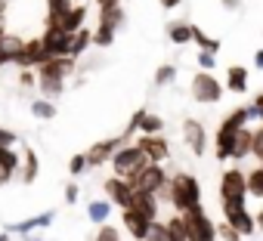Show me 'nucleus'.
<instances>
[{
	"instance_id": "f257e3e1",
	"label": "nucleus",
	"mask_w": 263,
	"mask_h": 241,
	"mask_svg": "<svg viewBox=\"0 0 263 241\" xmlns=\"http://www.w3.org/2000/svg\"><path fill=\"white\" fill-rule=\"evenodd\" d=\"M251 120H257V111L254 105H238L235 111H229L223 117V124L217 127V136H214V158L217 161H229L232 158V146H235V136L238 130H245Z\"/></svg>"
},
{
	"instance_id": "f03ea898",
	"label": "nucleus",
	"mask_w": 263,
	"mask_h": 241,
	"mask_svg": "<svg viewBox=\"0 0 263 241\" xmlns=\"http://www.w3.org/2000/svg\"><path fill=\"white\" fill-rule=\"evenodd\" d=\"M167 198L174 204L177 213H189V210H198L201 207V186L192 173L180 170L171 176V186H167Z\"/></svg>"
},
{
	"instance_id": "7ed1b4c3",
	"label": "nucleus",
	"mask_w": 263,
	"mask_h": 241,
	"mask_svg": "<svg viewBox=\"0 0 263 241\" xmlns=\"http://www.w3.org/2000/svg\"><path fill=\"white\" fill-rule=\"evenodd\" d=\"M152 161L146 158V152L137 146V143H127V146H121L115 155H111V170H115V176H121V179H137L146 167H149Z\"/></svg>"
},
{
	"instance_id": "20e7f679",
	"label": "nucleus",
	"mask_w": 263,
	"mask_h": 241,
	"mask_svg": "<svg viewBox=\"0 0 263 241\" xmlns=\"http://www.w3.org/2000/svg\"><path fill=\"white\" fill-rule=\"evenodd\" d=\"M130 186H134V192L140 195H167V186H171V176L161 164H149L137 179H130Z\"/></svg>"
},
{
	"instance_id": "39448f33",
	"label": "nucleus",
	"mask_w": 263,
	"mask_h": 241,
	"mask_svg": "<svg viewBox=\"0 0 263 241\" xmlns=\"http://www.w3.org/2000/svg\"><path fill=\"white\" fill-rule=\"evenodd\" d=\"M180 216H183V226H186V238L189 241H217V223L208 216L204 207L189 210V213H180Z\"/></svg>"
},
{
	"instance_id": "423d86ee",
	"label": "nucleus",
	"mask_w": 263,
	"mask_h": 241,
	"mask_svg": "<svg viewBox=\"0 0 263 241\" xmlns=\"http://www.w3.org/2000/svg\"><path fill=\"white\" fill-rule=\"evenodd\" d=\"M226 93V84H220L214 77V71H198L192 77V99L201 102V105H217Z\"/></svg>"
},
{
	"instance_id": "0eeeda50",
	"label": "nucleus",
	"mask_w": 263,
	"mask_h": 241,
	"mask_svg": "<svg viewBox=\"0 0 263 241\" xmlns=\"http://www.w3.org/2000/svg\"><path fill=\"white\" fill-rule=\"evenodd\" d=\"M223 219L229 226H235L241 232V238L257 232V216L245 207V201H223Z\"/></svg>"
},
{
	"instance_id": "6e6552de",
	"label": "nucleus",
	"mask_w": 263,
	"mask_h": 241,
	"mask_svg": "<svg viewBox=\"0 0 263 241\" xmlns=\"http://www.w3.org/2000/svg\"><path fill=\"white\" fill-rule=\"evenodd\" d=\"M220 198L223 201H245L248 198V173H241L238 167L223 170V176H220Z\"/></svg>"
},
{
	"instance_id": "1a4fd4ad",
	"label": "nucleus",
	"mask_w": 263,
	"mask_h": 241,
	"mask_svg": "<svg viewBox=\"0 0 263 241\" xmlns=\"http://www.w3.org/2000/svg\"><path fill=\"white\" fill-rule=\"evenodd\" d=\"M127 133H121V136H108V139H99V143H93L84 155H87V170L90 167H99V164H105V161H111V155L121 149V146H127Z\"/></svg>"
},
{
	"instance_id": "9d476101",
	"label": "nucleus",
	"mask_w": 263,
	"mask_h": 241,
	"mask_svg": "<svg viewBox=\"0 0 263 241\" xmlns=\"http://www.w3.org/2000/svg\"><path fill=\"white\" fill-rule=\"evenodd\" d=\"M41 41H44V50H47L53 59H59V56H71V41H74V34L62 31L59 25H44Z\"/></svg>"
},
{
	"instance_id": "9b49d317",
	"label": "nucleus",
	"mask_w": 263,
	"mask_h": 241,
	"mask_svg": "<svg viewBox=\"0 0 263 241\" xmlns=\"http://www.w3.org/2000/svg\"><path fill=\"white\" fill-rule=\"evenodd\" d=\"M102 189H105V195H108V201H111L115 207H121V210H130V207H134L137 192H134V186H130L127 179H121V176H108V179L102 183Z\"/></svg>"
},
{
	"instance_id": "f8f14e48",
	"label": "nucleus",
	"mask_w": 263,
	"mask_h": 241,
	"mask_svg": "<svg viewBox=\"0 0 263 241\" xmlns=\"http://www.w3.org/2000/svg\"><path fill=\"white\" fill-rule=\"evenodd\" d=\"M183 143H186V149L195 158H201L208 152V130H204L201 120H195V117H186L183 120Z\"/></svg>"
},
{
	"instance_id": "ddd939ff",
	"label": "nucleus",
	"mask_w": 263,
	"mask_h": 241,
	"mask_svg": "<svg viewBox=\"0 0 263 241\" xmlns=\"http://www.w3.org/2000/svg\"><path fill=\"white\" fill-rule=\"evenodd\" d=\"M50 59H53V56L44 50V41H41V37H28V41H25V50H22V56H19L16 65H19L22 71H37V68L47 65Z\"/></svg>"
},
{
	"instance_id": "4468645a",
	"label": "nucleus",
	"mask_w": 263,
	"mask_h": 241,
	"mask_svg": "<svg viewBox=\"0 0 263 241\" xmlns=\"http://www.w3.org/2000/svg\"><path fill=\"white\" fill-rule=\"evenodd\" d=\"M137 146L146 152V158H149L152 164H161V161L171 158V143L164 139V133H161V136H143V133H140Z\"/></svg>"
},
{
	"instance_id": "2eb2a0df",
	"label": "nucleus",
	"mask_w": 263,
	"mask_h": 241,
	"mask_svg": "<svg viewBox=\"0 0 263 241\" xmlns=\"http://www.w3.org/2000/svg\"><path fill=\"white\" fill-rule=\"evenodd\" d=\"M121 223H124V229L130 232V238H134V241H146L149 232H152V219H146V216L137 213L134 207H130V210H121Z\"/></svg>"
},
{
	"instance_id": "dca6fc26",
	"label": "nucleus",
	"mask_w": 263,
	"mask_h": 241,
	"mask_svg": "<svg viewBox=\"0 0 263 241\" xmlns=\"http://www.w3.org/2000/svg\"><path fill=\"white\" fill-rule=\"evenodd\" d=\"M74 68H78V59H71V56H59V59H50L47 65H41V68H37V77H56V81H65V77L74 74Z\"/></svg>"
},
{
	"instance_id": "f3484780",
	"label": "nucleus",
	"mask_w": 263,
	"mask_h": 241,
	"mask_svg": "<svg viewBox=\"0 0 263 241\" xmlns=\"http://www.w3.org/2000/svg\"><path fill=\"white\" fill-rule=\"evenodd\" d=\"M22 50H25V37H19L16 31H10L4 41H0V68H4V65H16L19 56H22Z\"/></svg>"
},
{
	"instance_id": "a211bd4d",
	"label": "nucleus",
	"mask_w": 263,
	"mask_h": 241,
	"mask_svg": "<svg viewBox=\"0 0 263 241\" xmlns=\"http://www.w3.org/2000/svg\"><path fill=\"white\" fill-rule=\"evenodd\" d=\"M19 161H22V155H16L7 146H0V186H7L19 173Z\"/></svg>"
},
{
	"instance_id": "6ab92c4d",
	"label": "nucleus",
	"mask_w": 263,
	"mask_h": 241,
	"mask_svg": "<svg viewBox=\"0 0 263 241\" xmlns=\"http://www.w3.org/2000/svg\"><path fill=\"white\" fill-rule=\"evenodd\" d=\"M53 219H56V213H53V210H47V213H37V216H28V219H22V223H13V226H10V235H28L31 229L53 226Z\"/></svg>"
},
{
	"instance_id": "aec40b11",
	"label": "nucleus",
	"mask_w": 263,
	"mask_h": 241,
	"mask_svg": "<svg viewBox=\"0 0 263 241\" xmlns=\"http://www.w3.org/2000/svg\"><path fill=\"white\" fill-rule=\"evenodd\" d=\"M59 28H62V31H68V34H78L81 28H87V7L74 4V7L65 13V19L59 22Z\"/></svg>"
},
{
	"instance_id": "412c9836",
	"label": "nucleus",
	"mask_w": 263,
	"mask_h": 241,
	"mask_svg": "<svg viewBox=\"0 0 263 241\" xmlns=\"http://www.w3.org/2000/svg\"><path fill=\"white\" fill-rule=\"evenodd\" d=\"M226 90L229 93H248V68L245 65H229L226 68Z\"/></svg>"
},
{
	"instance_id": "4be33fe9",
	"label": "nucleus",
	"mask_w": 263,
	"mask_h": 241,
	"mask_svg": "<svg viewBox=\"0 0 263 241\" xmlns=\"http://www.w3.org/2000/svg\"><path fill=\"white\" fill-rule=\"evenodd\" d=\"M111 201H105V198H96V201H90L87 204V219L90 223H96V226H105L108 219H111Z\"/></svg>"
},
{
	"instance_id": "5701e85b",
	"label": "nucleus",
	"mask_w": 263,
	"mask_h": 241,
	"mask_svg": "<svg viewBox=\"0 0 263 241\" xmlns=\"http://www.w3.org/2000/svg\"><path fill=\"white\" fill-rule=\"evenodd\" d=\"M167 37H171V44H177V47L192 44V22H186V19H174V22L167 25Z\"/></svg>"
},
{
	"instance_id": "b1692460",
	"label": "nucleus",
	"mask_w": 263,
	"mask_h": 241,
	"mask_svg": "<svg viewBox=\"0 0 263 241\" xmlns=\"http://www.w3.org/2000/svg\"><path fill=\"white\" fill-rule=\"evenodd\" d=\"M251 149H254V130H238L235 136V146H232V161H241V158H251Z\"/></svg>"
},
{
	"instance_id": "393cba45",
	"label": "nucleus",
	"mask_w": 263,
	"mask_h": 241,
	"mask_svg": "<svg viewBox=\"0 0 263 241\" xmlns=\"http://www.w3.org/2000/svg\"><path fill=\"white\" fill-rule=\"evenodd\" d=\"M37 173H41L37 152H34V149H25V152H22V183H34Z\"/></svg>"
},
{
	"instance_id": "a878e982",
	"label": "nucleus",
	"mask_w": 263,
	"mask_h": 241,
	"mask_svg": "<svg viewBox=\"0 0 263 241\" xmlns=\"http://www.w3.org/2000/svg\"><path fill=\"white\" fill-rule=\"evenodd\" d=\"M134 210L155 223V219H158V198H155V195H140V192H137V198H134Z\"/></svg>"
},
{
	"instance_id": "bb28decb",
	"label": "nucleus",
	"mask_w": 263,
	"mask_h": 241,
	"mask_svg": "<svg viewBox=\"0 0 263 241\" xmlns=\"http://www.w3.org/2000/svg\"><path fill=\"white\" fill-rule=\"evenodd\" d=\"M37 90H41V96L44 99H59L62 93H65V81H56V77H37Z\"/></svg>"
},
{
	"instance_id": "cd10ccee",
	"label": "nucleus",
	"mask_w": 263,
	"mask_h": 241,
	"mask_svg": "<svg viewBox=\"0 0 263 241\" xmlns=\"http://www.w3.org/2000/svg\"><path fill=\"white\" fill-rule=\"evenodd\" d=\"M115 25H108V22H99L96 25V31H93V47H99V50H108L111 44H115Z\"/></svg>"
},
{
	"instance_id": "c85d7f7f",
	"label": "nucleus",
	"mask_w": 263,
	"mask_h": 241,
	"mask_svg": "<svg viewBox=\"0 0 263 241\" xmlns=\"http://www.w3.org/2000/svg\"><path fill=\"white\" fill-rule=\"evenodd\" d=\"M192 44H198V50H204V53H220V41L217 37H211L208 31H201L198 25H192Z\"/></svg>"
},
{
	"instance_id": "c756f323",
	"label": "nucleus",
	"mask_w": 263,
	"mask_h": 241,
	"mask_svg": "<svg viewBox=\"0 0 263 241\" xmlns=\"http://www.w3.org/2000/svg\"><path fill=\"white\" fill-rule=\"evenodd\" d=\"M87 47H93V31L90 28H81L71 41V59H81L87 53Z\"/></svg>"
},
{
	"instance_id": "7c9ffc66",
	"label": "nucleus",
	"mask_w": 263,
	"mask_h": 241,
	"mask_svg": "<svg viewBox=\"0 0 263 241\" xmlns=\"http://www.w3.org/2000/svg\"><path fill=\"white\" fill-rule=\"evenodd\" d=\"M161 130H164V117L149 111V114L143 117V124H140V133H143V136H161Z\"/></svg>"
},
{
	"instance_id": "2f4dec72",
	"label": "nucleus",
	"mask_w": 263,
	"mask_h": 241,
	"mask_svg": "<svg viewBox=\"0 0 263 241\" xmlns=\"http://www.w3.org/2000/svg\"><path fill=\"white\" fill-rule=\"evenodd\" d=\"M248 195L263 201V164H257L251 173H248Z\"/></svg>"
},
{
	"instance_id": "473e14b6",
	"label": "nucleus",
	"mask_w": 263,
	"mask_h": 241,
	"mask_svg": "<svg viewBox=\"0 0 263 241\" xmlns=\"http://www.w3.org/2000/svg\"><path fill=\"white\" fill-rule=\"evenodd\" d=\"M31 114H34L37 120H53V117H56V105H53L50 99H44V96H41V99H34V102H31Z\"/></svg>"
},
{
	"instance_id": "72a5a7b5",
	"label": "nucleus",
	"mask_w": 263,
	"mask_h": 241,
	"mask_svg": "<svg viewBox=\"0 0 263 241\" xmlns=\"http://www.w3.org/2000/svg\"><path fill=\"white\" fill-rule=\"evenodd\" d=\"M99 22H108V25L121 28L124 25V7L121 4L118 7H99Z\"/></svg>"
},
{
	"instance_id": "f704fd0d",
	"label": "nucleus",
	"mask_w": 263,
	"mask_h": 241,
	"mask_svg": "<svg viewBox=\"0 0 263 241\" xmlns=\"http://www.w3.org/2000/svg\"><path fill=\"white\" fill-rule=\"evenodd\" d=\"M164 226H167V241H189V238H186V226H183V216H180V213H177V216H171Z\"/></svg>"
},
{
	"instance_id": "c9c22d12",
	"label": "nucleus",
	"mask_w": 263,
	"mask_h": 241,
	"mask_svg": "<svg viewBox=\"0 0 263 241\" xmlns=\"http://www.w3.org/2000/svg\"><path fill=\"white\" fill-rule=\"evenodd\" d=\"M174 81H177V65H158L155 84H158V87H167V84H174Z\"/></svg>"
},
{
	"instance_id": "e433bc0d",
	"label": "nucleus",
	"mask_w": 263,
	"mask_h": 241,
	"mask_svg": "<svg viewBox=\"0 0 263 241\" xmlns=\"http://www.w3.org/2000/svg\"><path fill=\"white\" fill-rule=\"evenodd\" d=\"M217 238H223V241H241V232L223 219V223H217Z\"/></svg>"
},
{
	"instance_id": "4c0bfd02",
	"label": "nucleus",
	"mask_w": 263,
	"mask_h": 241,
	"mask_svg": "<svg viewBox=\"0 0 263 241\" xmlns=\"http://www.w3.org/2000/svg\"><path fill=\"white\" fill-rule=\"evenodd\" d=\"M93 241H121V232H118L111 223H105V226L96 229V238H93Z\"/></svg>"
},
{
	"instance_id": "58836bf2",
	"label": "nucleus",
	"mask_w": 263,
	"mask_h": 241,
	"mask_svg": "<svg viewBox=\"0 0 263 241\" xmlns=\"http://www.w3.org/2000/svg\"><path fill=\"white\" fill-rule=\"evenodd\" d=\"M87 170V155L81 152V155H71V161H68V173L71 176H81Z\"/></svg>"
},
{
	"instance_id": "ea45409f",
	"label": "nucleus",
	"mask_w": 263,
	"mask_h": 241,
	"mask_svg": "<svg viewBox=\"0 0 263 241\" xmlns=\"http://www.w3.org/2000/svg\"><path fill=\"white\" fill-rule=\"evenodd\" d=\"M251 158H257L263 164V124L254 130V149H251Z\"/></svg>"
},
{
	"instance_id": "a19ab883",
	"label": "nucleus",
	"mask_w": 263,
	"mask_h": 241,
	"mask_svg": "<svg viewBox=\"0 0 263 241\" xmlns=\"http://www.w3.org/2000/svg\"><path fill=\"white\" fill-rule=\"evenodd\" d=\"M146 241H167V226H164L161 219H155V223H152V232H149Z\"/></svg>"
},
{
	"instance_id": "79ce46f5",
	"label": "nucleus",
	"mask_w": 263,
	"mask_h": 241,
	"mask_svg": "<svg viewBox=\"0 0 263 241\" xmlns=\"http://www.w3.org/2000/svg\"><path fill=\"white\" fill-rule=\"evenodd\" d=\"M214 65H217V56H214V53L198 50V68H201V71H214Z\"/></svg>"
},
{
	"instance_id": "37998d69",
	"label": "nucleus",
	"mask_w": 263,
	"mask_h": 241,
	"mask_svg": "<svg viewBox=\"0 0 263 241\" xmlns=\"http://www.w3.org/2000/svg\"><path fill=\"white\" fill-rule=\"evenodd\" d=\"M19 143V136L13 133V130H7V127H0V146H7V149H13Z\"/></svg>"
},
{
	"instance_id": "c03bdc74",
	"label": "nucleus",
	"mask_w": 263,
	"mask_h": 241,
	"mask_svg": "<svg viewBox=\"0 0 263 241\" xmlns=\"http://www.w3.org/2000/svg\"><path fill=\"white\" fill-rule=\"evenodd\" d=\"M37 84V71H19V87H34Z\"/></svg>"
},
{
	"instance_id": "a18cd8bd",
	"label": "nucleus",
	"mask_w": 263,
	"mask_h": 241,
	"mask_svg": "<svg viewBox=\"0 0 263 241\" xmlns=\"http://www.w3.org/2000/svg\"><path fill=\"white\" fill-rule=\"evenodd\" d=\"M78 198H81L78 183H68V186H65V201H68V204H78Z\"/></svg>"
},
{
	"instance_id": "49530a36",
	"label": "nucleus",
	"mask_w": 263,
	"mask_h": 241,
	"mask_svg": "<svg viewBox=\"0 0 263 241\" xmlns=\"http://www.w3.org/2000/svg\"><path fill=\"white\" fill-rule=\"evenodd\" d=\"M251 105H254V111H257V120H260V124H263V93H257Z\"/></svg>"
},
{
	"instance_id": "de8ad7c7",
	"label": "nucleus",
	"mask_w": 263,
	"mask_h": 241,
	"mask_svg": "<svg viewBox=\"0 0 263 241\" xmlns=\"http://www.w3.org/2000/svg\"><path fill=\"white\" fill-rule=\"evenodd\" d=\"M158 4H161V10H177L183 0H158Z\"/></svg>"
},
{
	"instance_id": "09e8293b",
	"label": "nucleus",
	"mask_w": 263,
	"mask_h": 241,
	"mask_svg": "<svg viewBox=\"0 0 263 241\" xmlns=\"http://www.w3.org/2000/svg\"><path fill=\"white\" fill-rule=\"evenodd\" d=\"M254 68H260V71H263V47L254 53Z\"/></svg>"
},
{
	"instance_id": "8fccbe9b",
	"label": "nucleus",
	"mask_w": 263,
	"mask_h": 241,
	"mask_svg": "<svg viewBox=\"0 0 263 241\" xmlns=\"http://www.w3.org/2000/svg\"><path fill=\"white\" fill-rule=\"evenodd\" d=\"M7 34H10V28H7V16H4V19H0V41H4Z\"/></svg>"
},
{
	"instance_id": "3c124183",
	"label": "nucleus",
	"mask_w": 263,
	"mask_h": 241,
	"mask_svg": "<svg viewBox=\"0 0 263 241\" xmlns=\"http://www.w3.org/2000/svg\"><path fill=\"white\" fill-rule=\"evenodd\" d=\"M96 4H99V7H118L121 0H96Z\"/></svg>"
},
{
	"instance_id": "603ef678",
	"label": "nucleus",
	"mask_w": 263,
	"mask_h": 241,
	"mask_svg": "<svg viewBox=\"0 0 263 241\" xmlns=\"http://www.w3.org/2000/svg\"><path fill=\"white\" fill-rule=\"evenodd\" d=\"M220 4H223L226 10H235V7H238V0H220Z\"/></svg>"
},
{
	"instance_id": "864d4df0",
	"label": "nucleus",
	"mask_w": 263,
	"mask_h": 241,
	"mask_svg": "<svg viewBox=\"0 0 263 241\" xmlns=\"http://www.w3.org/2000/svg\"><path fill=\"white\" fill-rule=\"evenodd\" d=\"M257 229L263 232V204H260V210H257Z\"/></svg>"
},
{
	"instance_id": "5fc2aeb1",
	"label": "nucleus",
	"mask_w": 263,
	"mask_h": 241,
	"mask_svg": "<svg viewBox=\"0 0 263 241\" xmlns=\"http://www.w3.org/2000/svg\"><path fill=\"white\" fill-rule=\"evenodd\" d=\"M0 241H10V232H4V235H0Z\"/></svg>"
},
{
	"instance_id": "6e6d98bb",
	"label": "nucleus",
	"mask_w": 263,
	"mask_h": 241,
	"mask_svg": "<svg viewBox=\"0 0 263 241\" xmlns=\"http://www.w3.org/2000/svg\"><path fill=\"white\" fill-rule=\"evenodd\" d=\"M31 241H44V238H31Z\"/></svg>"
},
{
	"instance_id": "4d7b16f0",
	"label": "nucleus",
	"mask_w": 263,
	"mask_h": 241,
	"mask_svg": "<svg viewBox=\"0 0 263 241\" xmlns=\"http://www.w3.org/2000/svg\"><path fill=\"white\" fill-rule=\"evenodd\" d=\"M74 4H81V0H74Z\"/></svg>"
},
{
	"instance_id": "13d9d810",
	"label": "nucleus",
	"mask_w": 263,
	"mask_h": 241,
	"mask_svg": "<svg viewBox=\"0 0 263 241\" xmlns=\"http://www.w3.org/2000/svg\"><path fill=\"white\" fill-rule=\"evenodd\" d=\"M121 4H124V0H121Z\"/></svg>"
}]
</instances>
